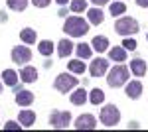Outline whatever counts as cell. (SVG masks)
<instances>
[{
    "label": "cell",
    "instance_id": "1",
    "mask_svg": "<svg viewBox=\"0 0 148 132\" xmlns=\"http://www.w3.org/2000/svg\"><path fill=\"white\" fill-rule=\"evenodd\" d=\"M63 32L73 36V38H81V36H85V34L89 32V24L85 22L83 18H79V16H71V18L65 20Z\"/></svg>",
    "mask_w": 148,
    "mask_h": 132
},
{
    "label": "cell",
    "instance_id": "2",
    "mask_svg": "<svg viewBox=\"0 0 148 132\" xmlns=\"http://www.w3.org/2000/svg\"><path fill=\"white\" fill-rule=\"evenodd\" d=\"M107 81H109L111 87H123L126 81H128V69L125 65L113 67L111 73H109V77H107Z\"/></svg>",
    "mask_w": 148,
    "mask_h": 132
},
{
    "label": "cell",
    "instance_id": "3",
    "mask_svg": "<svg viewBox=\"0 0 148 132\" xmlns=\"http://www.w3.org/2000/svg\"><path fill=\"white\" fill-rule=\"evenodd\" d=\"M114 32L121 34V36H132L138 32V22L132 18H121L114 24Z\"/></svg>",
    "mask_w": 148,
    "mask_h": 132
},
{
    "label": "cell",
    "instance_id": "4",
    "mask_svg": "<svg viewBox=\"0 0 148 132\" xmlns=\"http://www.w3.org/2000/svg\"><path fill=\"white\" fill-rule=\"evenodd\" d=\"M119 120H121V112L114 105H107L101 109V122L105 126H114L119 124Z\"/></svg>",
    "mask_w": 148,
    "mask_h": 132
},
{
    "label": "cell",
    "instance_id": "5",
    "mask_svg": "<svg viewBox=\"0 0 148 132\" xmlns=\"http://www.w3.org/2000/svg\"><path fill=\"white\" fill-rule=\"evenodd\" d=\"M56 89L57 91H61V93H69L71 89L77 85V77H73V75H69V73H61V75H57L56 79Z\"/></svg>",
    "mask_w": 148,
    "mask_h": 132
},
{
    "label": "cell",
    "instance_id": "6",
    "mask_svg": "<svg viewBox=\"0 0 148 132\" xmlns=\"http://www.w3.org/2000/svg\"><path fill=\"white\" fill-rule=\"evenodd\" d=\"M69 122H71V114L69 112H63V110H56V112H51V116H49V124H51V128H67Z\"/></svg>",
    "mask_w": 148,
    "mask_h": 132
},
{
    "label": "cell",
    "instance_id": "7",
    "mask_svg": "<svg viewBox=\"0 0 148 132\" xmlns=\"http://www.w3.org/2000/svg\"><path fill=\"white\" fill-rule=\"evenodd\" d=\"M30 59H32V51H30L26 45H16V47L12 49V61H14V63L22 65V63H28Z\"/></svg>",
    "mask_w": 148,
    "mask_h": 132
},
{
    "label": "cell",
    "instance_id": "8",
    "mask_svg": "<svg viewBox=\"0 0 148 132\" xmlns=\"http://www.w3.org/2000/svg\"><path fill=\"white\" fill-rule=\"evenodd\" d=\"M107 69H109V61H107V59H103V57H99V59H95V61L91 63L89 73H91L93 77H101V75L107 73Z\"/></svg>",
    "mask_w": 148,
    "mask_h": 132
},
{
    "label": "cell",
    "instance_id": "9",
    "mask_svg": "<svg viewBox=\"0 0 148 132\" xmlns=\"http://www.w3.org/2000/svg\"><path fill=\"white\" fill-rule=\"evenodd\" d=\"M97 124H95V116L93 114H81L79 118L75 120V128L77 130H93Z\"/></svg>",
    "mask_w": 148,
    "mask_h": 132
},
{
    "label": "cell",
    "instance_id": "10",
    "mask_svg": "<svg viewBox=\"0 0 148 132\" xmlns=\"http://www.w3.org/2000/svg\"><path fill=\"white\" fill-rule=\"evenodd\" d=\"M16 103H18L20 107L32 105V103H34V93H32V91H18V93H16Z\"/></svg>",
    "mask_w": 148,
    "mask_h": 132
},
{
    "label": "cell",
    "instance_id": "11",
    "mask_svg": "<svg viewBox=\"0 0 148 132\" xmlns=\"http://www.w3.org/2000/svg\"><path fill=\"white\" fill-rule=\"evenodd\" d=\"M20 79H22L24 83H34L36 79H38V69L36 67H24L22 73H20Z\"/></svg>",
    "mask_w": 148,
    "mask_h": 132
},
{
    "label": "cell",
    "instance_id": "12",
    "mask_svg": "<svg viewBox=\"0 0 148 132\" xmlns=\"http://www.w3.org/2000/svg\"><path fill=\"white\" fill-rule=\"evenodd\" d=\"M140 93H142V83H140V81H132V83L126 85V95H128V99H138Z\"/></svg>",
    "mask_w": 148,
    "mask_h": 132
},
{
    "label": "cell",
    "instance_id": "13",
    "mask_svg": "<svg viewBox=\"0 0 148 132\" xmlns=\"http://www.w3.org/2000/svg\"><path fill=\"white\" fill-rule=\"evenodd\" d=\"M18 73L16 71H12V69H4V73H2V81L8 85V87H16L18 85Z\"/></svg>",
    "mask_w": 148,
    "mask_h": 132
},
{
    "label": "cell",
    "instance_id": "14",
    "mask_svg": "<svg viewBox=\"0 0 148 132\" xmlns=\"http://www.w3.org/2000/svg\"><path fill=\"white\" fill-rule=\"evenodd\" d=\"M91 45H93V49L95 51H107L109 49V40L105 38V36H97V38H93V42H91Z\"/></svg>",
    "mask_w": 148,
    "mask_h": 132
},
{
    "label": "cell",
    "instance_id": "15",
    "mask_svg": "<svg viewBox=\"0 0 148 132\" xmlns=\"http://www.w3.org/2000/svg\"><path fill=\"white\" fill-rule=\"evenodd\" d=\"M71 49H73V44L69 42V40H61L59 44H57V55L59 57H67L71 53Z\"/></svg>",
    "mask_w": 148,
    "mask_h": 132
},
{
    "label": "cell",
    "instance_id": "16",
    "mask_svg": "<svg viewBox=\"0 0 148 132\" xmlns=\"http://www.w3.org/2000/svg\"><path fill=\"white\" fill-rule=\"evenodd\" d=\"M130 69H132V73L136 77H142L146 73V63L142 59H134V61H130Z\"/></svg>",
    "mask_w": 148,
    "mask_h": 132
},
{
    "label": "cell",
    "instance_id": "17",
    "mask_svg": "<svg viewBox=\"0 0 148 132\" xmlns=\"http://www.w3.org/2000/svg\"><path fill=\"white\" fill-rule=\"evenodd\" d=\"M18 120H20L22 126H32L34 120H36V114L32 112V110H22V112H20V116H18Z\"/></svg>",
    "mask_w": 148,
    "mask_h": 132
},
{
    "label": "cell",
    "instance_id": "18",
    "mask_svg": "<svg viewBox=\"0 0 148 132\" xmlns=\"http://www.w3.org/2000/svg\"><path fill=\"white\" fill-rule=\"evenodd\" d=\"M85 101H87L85 89H77L75 93H71V103H73V105H83Z\"/></svg>",
    "mask_w": 148,
    "mask_h": 132
},
{
    "label": "cell",
    "instance_id": "19",
    "mask_svg": "<svg viewBox=\"0 0 148 132\" xmlns=\"http://www.w3.org/2000/svg\"><path fill=\"white\" fill-rule=\"evenodd\" d=\"M20 38H22V42H26V44H34L36 42V32L32 28H24L22 32H20Z\"/></svg>",
    "mask_w": 148,
    "mask_h": 132
},
{
    "label": "cell",
    "instance_id": "20",
    "mask_svg": "<svg viewBox=\"0 0 148 132\" xmlns=\"http://www.w3.org/2000/svg\"><path fill=\"white\" fill-rule=\"evenodd\" d=\"M87 16H89V22L91 24H101L103 22V12L99 8H91V10L87 12Z\"/></svg>",
    "mask_w": 148,
    "mask_h": 132
},
{
    "label": "cell",
    "instance_id": "21",
    "mask_svg": "<svg viewBox=\"0 0 148 132\" xmlns=\"http://www.w3.org/2000/svg\"><path fill=\"white\" fill-rule=\"evenodd\" d=\"M89 101H91L93 105H101L103 101H105V93H103L101 89H93L91 95H89Z\"/></svg>",
    "mask_w": 148,
    "mask_h": 132
},
{
    "label": "cell",
    "instance_id": "22",
    "mask_svg": "<svg viewBox=\"0 0 148 132\" xmlns=\"http://www.w3.org/2000/svg\"><path fill=\"white\" fill-rule=\"evenodd\" d=\"M109 55H111V59H114V61H125L126 59V51L123 47H113Z\"/></svg>",
    "mask_w": 148,
    "mask_h": 132
},
{
    "label": "cell",
    "instance_id": "23",
    "mask_svg": "<svg viewBox=\"0 0 148 132\" xmlns=\"http://www.w3.org/2000/svg\"><path fill=\"white\" fill-rule=\"evenodd\" d=\"M26 6H28V0H8V8H12V10L22 12L26 10Z\"/></svg>",
    "mask_w": 148,
    "mask_h": 132
},
{
    "label": "cell",
    "instance_id": "24",
    "mask_svg": "<svg viewBox=\"0 0 148 132\" xmlns=\"http://www.w3.org/2000/svg\"><path fill=\"white\" fill-rule=\"evenodd\" d=\"M38 49H40V53H42V55H49V53H53V44L47 42V40H44V42H40Z\"/></svg>",
    "mask_w": 148,
    "mask_h": 132
},
{
    "label": "cell",
    "instance_id": "25",
    "mask_svg": "<svg viewBox=\"0 0 148 132\" xmlns=\"http://www.w3.org/2000/svg\"><path fill=\"white\" fill-rule=\"evenodd\" d=\"M77 55H79V59H89L91 57V47L87 44H79L77 45Z\"/></svg>",
    "mask_w": 148,
    "mask_h": 132
},
{
    "label": "cell",
    "instance_id": "26",
    "mask_svg": "<svg viewBox=\"0 0 148 132\" xmlns=\"http://www.w3.org/2000/svg\"><path fill=\"white\" fill-rule=\"evenodd\" d=\"M125 10H126V6L123 4V2H114V4H111V14H113L114 18H116V16H121Z\"/></svg>",
    "mask_w": 148,
    "mask_h": 132
},
{
    "label": "cell",
    "instance_id": "27",
    "mask_svg": "<svg viewBox=\"0 0 148 132\" xmlns=\"http://www.w3.org/2000/svg\"><path fill=\"white\" fill-rule=\"evenodd\" d=\"M69 71H73V73H83L85 71V63L83 61H69Z\"/></svg>",
    "mask_w": 148,
    "mask_h": 132
},
{
    "label": "cell",
    "instance_id": "28",
    "mask_svg": "<svg viewBox=\"0 0 148 132\" xmlns=\"http://www.w3.org/2000/svg\"><path fill=\"white\" fill-rule=\"evenodd\" d=\"M87 8V0H71V10L73 12H83Z\"/></svg>",
    "mask_w": 148,
    "mask_h": 132
},
{
    "label": "cell",
    "instance_id": "29",
    "mask_svg": "<svg viewBox=\"0 0 148 132\" xmlns=\"http://www.w3.org/2000/svg\"><path fill=\"white\" fill-rule=\"evenodd\" d=\"M123 45H125V49H130V51H132V49H136V42H134V40H130V38H126L125 42H123Z\"/></svg>",
    "mask_w": 148,
    "mask_h": 132
},
{
    "label": "cell",
    "instance_id": "30",
    "mask_svg": "<svg viewBox=\"0 0 148 132\" xmlns=\"http://www.w3.org/2000/svg\"><path fill=\"white\" fill-rule=\"evenodd\" d=\"M20 128H22V124H18V122H14V120L6 122V126H4V130H20Z\"/></svg>",
    "mask_w": 148,
    "mask_h": 132
},
{
    "label": "cell",
    "instance_id": "31",
    "mask_svg": "<svg viewBox=\"0 0 148 132\" xmlns=\"http://www.w3.org/2000/svg\"><path fill=\"white\" fill-rule=\"evenodd\" d=\"M49 2L51 0H32V4L36 8H46V6H49Z\"/></svg>",
    "mask_w": 148,
    "mask_h": 132
},
{
    "label": "cell",
    "instance_id": "32",
    "mask_svg": "<svg viewBox=\"0 0 148 132\" xmlns=\"http://www.w3.org/2000/svg\"><path fill=\"white\" fill-rule=\"evenodd\" d=\"M93 4H97V6H103V4H107L109 0H91Z\"/></svg>",
    "mask_w": 148,
    "mask_h": 132
},
{
    "label": "cell",
    "instance_id": "33",
    "mask_svg": "<svg viewBox=\"0 0 148 132\" xmlns=\"http://www.w3.org/2000/svg\"><path fill=\"white\" fill-rule=\"evenodd\" d=\"M136 4H138V6H142V8H146V6H148V0H136Z\"/></svg>",
    "mask_w": 148,
    "mask_h": 132
},
{
    "label": "cell",
    "instance_id": "34",
    "mask_svg": "<svg viewBox=\"0 0 148 132\" xmlns=\"http://www.w3.org/2000/svg\"><path fill=\"white\" fill-rule=\"evenodd\" d=\"M56 2H57V4H61V6H63V4H67L69 0H56Z\"/></svg>",
    "mask_w": 148,
    "mask_h": 132
},
{
    "label": "cell",
    "instance_id": "35",
    "mask_svg": "<svg viewBox=\"0 0 148 132\" xmlns=\"http://www.w3.org/2000/svg\"><path fill=\"white\" fill-rule=\"evenodd\" d=\"M0 93H2V83H0Z\"/></svg>",
    "mask_w": 148,
    "mask_h": 132
},
{
    "label": "cell",
    "instance_id": "36",
    "mask_svg": "<svg viewBox=\"0 0 148 132\" xmlns=\"http://www.w3.org/2000/svg\"><path fill=\"white\" fill-rule=\"evenodd\" d=\"M146 40H148V36H146Z\"/></svg>",
    "mask_w": 148,
    "mask_h": 132
}]
</instances>
